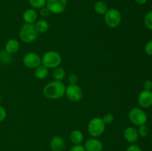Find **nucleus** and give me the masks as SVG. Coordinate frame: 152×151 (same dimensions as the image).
<instances>
[{"label": "nucleus", "mask_w": 152, "mask_h": 151, "mask_svg": "<svg viewBox=\"0 0 152 151\" xmlns=\"http://www.w3.org/2000/svg\"><path fill=\"white\" fill-rule=\"evenodd\" d=\"M65 87L66 86L62 81L53 80L45 85L42 93L47 99L50 100H57L65 96Z\"/></svg>", "instance_id": "obj_1"}, {"label": "nucleus", "mask_w": 152, "mask_h": 151, "mask_svg": "<svg viewBox=\"0 0 152 151\" xmlns=\"http://www.w3.org/2000/svg\"><path fill=\"white\" fill-rule=\"evenodd\" d=\"M42 65L48 69H55L60 66L62 56L56 50H48L41 56Z\"/></svg>", "instance_id": "obj_2"}, {"label": "nucleus", "mask_w": 152, "mask_h": 151, "mask_svg": "<svg viewBox=\"0 0 152 151\" xmlns=\"http://www.w3.org/2000/svg\"><path fill=\"white\" fill-rule=\"evenodd\" d=\"M19 36L24 43H32L37 40L38 33L36 30L34 24L24 23L19 30Z\"/></svg>", "instance_id": "obj_3"}, {"label": "nucleus", "mask_w": 152, "mask_h": 151, "mask_svg": "<svg viewBox=\"0 0 152 151\" xmlns=\"http://www.w3.org/2000/svg\"><path fill=\"white\" fill-rule=\"evenodd\" d=\"M105 127H106V125L103 122L102 118L94 117V118H91L88 123V133L93 138L99 137L105 132Z\"/></svg>", "instance_id": "obj_4"}, {"label": "nucleus", "mask_w": 152, "mask_h": 151, "mask_svg": "<svg viewBox=\"0 0 152 151\" xmlns=\"http://www.w3.org/2000/svg\"><path fill=\"white\" fill-rule=\"evenodd\" d=\"M104 22L107 27L111 29L120 26L122 22V15L120 10L116 8H110L103 15Z\"/></svg>", "instance_id": "obj_5"}, {"label": "nucleus", "mask_w": 152, "mask_h": 151, "mask_svg": "<svg viewBox=\"0 0 152 151\" xmlns=\"http://www.w3.org/2000/svg\"><path fill=\"white\" fill-rule=\"evenodd\" d=\"M129 118L134 125L139 127L142 124H146L148 116L146 113L142 108L134 107L129 111Z\"/></svg>", "instance_id": "obj_6"}, {"label": "nucleus", "mask_w": 152, "mask_h": 151, "mask_svg": "<svg viewBox=\"0 0 152 151\" xmlns=\"http://www.w3.org/2000/svg\"><path fill=\"white\" fill-rule=\"evenodd\" d=\"M65 95L71 102H78L83 99V92L81 87L77 84H68L65 87Z\"/></svg>", "instance_id": "obj_7"}, {"label": "nucleus", "mask_w": 152, "mask_h": 151, "mask_svg": "<svg viewBox=\"0 0 152 151\" xmlns=\"http://www.w3.org/2000/svg\"><path fill=\"white\" fill-rule=\"evenodd\" d=\"M22 63L26 68L34 70L42 64L41 56L37 53L29 52L23 56Z\"/></svg>", "instance_id": "obj_8"}, {"label": "nucleus", "mask_w": 152, "mask_h": 151, "mask_svg": "<svg viewBox=\"0 0 152 151\" xmlns=\"http://www.w3.org/2000/svg\"><path fill=\"white\" fill-rule=\"evenodd\" d=\"M68 5V0H47L46 6L50 13L53 14H61L66 9Z\"/></svg>", "instance_id": "obj_9"}, {"label": "nucleus", "mask_w": 152, "mask_h": 151, "mask_svg": "<svg viewBox=\"0 0 152 151\" xmlns=\"http://www.w3.org/2000/svg\"><path fill=\"white\" fill-rule=\"evenodd\" d=\"M137 102L141 108H148L152 106V91L143 90L138 95Z\"/></svg>", "instance_id": "obj_10"}, {"label": "nucleus", "mask_w": 152, "mask_h": 151, "mask_svg": "<svg viewBox=\"0 0 152 151\" xmlns=\"http://www.w3.org/2000/svg\"><path fill=\"white\" fill-rule=\"evenodd\" d=\"M84 147L86 151H102L103 144L99 139L92 137L86 141Z\"/></svg>", "instance_id": "obj_11"}, {"label": "nucleus", "mask_w": 152, "mask_h": 151, "mask_svg": "<svg viewBox=\"0 0 152 151\" xmlns=\"http://www.w3.org/2000/svg\"><path fill=\"white\" fill-rule=\"evenodd\" d=\"M123 136L129 143H135L139 138L137 129L134 127H127L123 131Z\"/></svg>", "instance_id": "obj_12"}, {"label": "nucleus", "mask_w": 152, "mask_h": 151, "mask_svg": "<svg viewBox=\"0 0 152 151\" xmlns=\"http://www.w3.org/2000/svg\"><path fill=\"white\" fill-rule=\"evenodd\" d=\"M38 19V14L35 9L29 8L25 10L22 13V19L25 23L34 24Z\"/></svg>", "instance_id": "obj_13"}, {"label": "nucleus", "mask_w": 152, "mask_h": 151, "mask_svg": "<svg viewBox=\"0 0 152 151\" xmlns=\"http://www.w3.org/2000/svg\"><path fill=\"white\" fill-rule=\"evenodd\" d=\"M20 49V43L16 38H10L7 40L4 45V50L10 54L16 53Z\"/></svg>", "instance_id": "obj_14"}, {"label": "nucleus", "mask_w": 152, "mask_h": 151, "mask_svg": "<svg viewBox=\"0 0 152 151\" xmlns=\"http://www.w3.org/2000/svg\"><path fill=\"white\" fill-rule=\"evenodd\" d=\"M65 146V140L59 136H53L50 142V147L53 151H62Z\"/></svg>", "instance_id": "obj_15"}, {"label": "nucleus", "mask_w": 152, "mask_h": 151, "mask_svg": "<svg viewBox=\"0 0 152 151\" xmlns=\"http://www.w3.org/2000/svg\"><path fill=\"white\" fill-rule=\"evenodd\" d=\"M84 139V135L81 130L78 129L73 130L70 133V140L74 144H81Z\"/></svg>", "instance_id": "obj_16"}, {"label": "nucleus", "mask_w": 152, "mask_h": 151, "mask_svg": "<svg viewBox=\"0 0 152 151\" xmlns=\"http://www.w3.org/2000/svg\"><path fill=\"white\" fill-rule=\"evenodd\" d=\"M49 74V69L43 65H40L34 69V76L39 80H43L48 77Z\"/></svg>", "instance_id": "obj_17"}, {"label": "nucleus", "mask_w": 152, "mask_h": 151, "mask_svg": "<svg viewBox=\"0 0 152 151\" xmlns=\"http://www.w3.org/2000/svg\"><path fill=\"white\" fill-rule=\"evenodd\" d=\"M34 27L38 33H45L49 29V24L45 19H39L34 23Z\"/></svg>", "instance_id": "obj_18"}, {"label": "nucleus", "mask_w": 152, "mask_h": 151, "mask_svg": "<svg viewBox=\"0 0 152 151\" xmlns=\"http://www.w3.org/2000/svg\"><path fill=\"white\" fill-rule=\"evenodd\" d=\"M94 10L97 14L104 15L108 10V4L103 1H97L94 4Z\"/></svg>", "instance_id": "obj_19"}, {"label": "nucleus", "mask_w": 152, "mask_h": 151, "mask_svg": "<svg viewBox=\"0 0 152 151\" xmlns=\"http://www.w3.org/2000/svg\"><path fill=\"white\" fill-rule=\"evenodd\" d=\"M65 76H66V73H65V70L61 67H58L53 69V78L55 81H62L65 78Z\"/></svg>", "instance_id": "obj_20"}, {"label": "nucleus", "mask_w": 152, "mask_h": 151, "mask_svg": "<svg viewBox=\"0 0 152 151\" xmlns=\"http://www.w3.org/2000/svg\"><path fill=\"white\" fill-rule=\"evenodd\" d=\"M12 62V55L5 50L0 51V63L3 65H8Z\"/></svg>", "instance_id": "obj_21"}, {"label": "nucleus", "mask_w": 152, "mask_h": 151, "mask_svg": "<svg viewBox=\"0 0 152 151\" xmlns=\"http://www.w3.org/2000/svg\"><path fill=\"white\" fill-rule=\"evenodd\" d=\"M47 0H28L29 4L34 9H39L46 6Z\"/></svg>", "instance_id": "obj_22"}, {"label": "nucleus", "mask_w": 152, "mask_h": 151, "mask_svg": "<svg viewBox=\"0 0 152 151\" xmlns=\"http://www.w3.org/2000/svg\"><path fill=\"white\" fill-rule=\"evenodd\" d=\"M144 25L149 30H152V10L148 12L144 17Z\"/></svg>", "instance_id": "obj_23"}, {"label": "nucleus", "mask_w": 152, "mask_h": 151, "mask_svg": "<svg viewBox=\"0 0 152 151\" xmlns=\"http://www.w3.org/2000/svg\"><path fill=\"white\" fill-rule=\"evenodd\" d=\"M137 132L139 136L142 138H145L148 136V133H149V129H148V126L146 124H142V125L138 127Z\"/></svg>", "instance_id": "obj_24"}, {"label": "nucleus", "mask_w": 152, "mask_h": 151, "mask_svg": "<svg viewBox=\"0 0 152 151\" xmlns=\"http://www.w3.org/2000/svg\"><path fill=\"white\" fill-rule=\"evenodd\" d=\"M102 119L105 124V125H107V124H110L113 123L114 120V116L112 113H106L102 116Z\"/></svg>", "instance_id": "obj_25"}, {"label": "nucleus", "mask_w": 152, "mask_h": 151, "mask_svg": "<svg viewBox=\"0 0 152 151\" xmlns=\"http://www.w3.org/2000/svg\"><path fill=\"white\" fill-rule=\"evenodd\" d=\"M68 81L69 84H76L78 81V76L76 73H71L68 76Z\"/></svg>", "instance_id": "obj_26"}, {"label": "nucleus", "mask_w": 152, "mask_h": 151, "mask_svg": "<svg viewBox=\"0 0 152 151\" xmlns=\"http://www.w3.org/2000/svg\"><path fill=\"white\" fill-rule=\"evenodd\" d=\"M144 50L147 55L152 56V39L146 43L145 47H144Z\"/></svg>", "instance_id": "obj_27"}, {"label": "nucleus", "mask_w": 152, "mask_h": 151, "mask_svg": "<svg viewBox=\"0 0 152 151\" xmlns=\"http://www.w3.org/2000/svg\"><path fill=\"white\" fill-rule=\"evenodd\" d=\"M50 14V11L49 10V9L48 8L47 6H45V7H42L39 9V15L42 17L45 18L48 16Z\"/></svg>", "instance_id": "obj_28"}, {"label": "nucleus", "mask_w": 152, "mask_h": 151, "mask_svg": "<svg viewBox=\"0 0 152 151\" xmlns=\"http://www.w3.org/2000/svg\"><path fill=\"white\" fill-rule=\"evenodd\" d=\"M6 117H7V111L4 109V107L0 105V122L4 121Z\"/></svg>", "instance_id": "obj_29"}, {"label": "nucleus", "mask_w": 152, "mask_h": 151, "mask_svg": "<svg viewBox=\"0 0 152 151\" xmlns=\"http://www.w3.org/2000/svg\"><path fill=\"white\" fill-rule=\"evenodd\" d=\"M143 88L144 90H151L152 89V81L150 79H146L143 82Z\"/></svg>", "instance_id": "obj_30"}, {"label": "nucleus", "mask_w": 152, "mask_h": 151, "mask_svg": "<svg viewBox=\"0 0 152 151\" xmlns=\"http://www.w3.org/2000/svg\"><path fill=\"white\" fill-rule=\"evenodd\" d=\"M69 151H86L85 149L84 146H83L82 144H74L71 149L69 150Z\"/></svg>", "instance_id": "obj_31"}, {"label": "nucleus", "mask_w": 152, "mask_h": 151, "mask_svg": "<svg viewBox=\"0 0 152 151\" xmlns=\"http://www.w3.org/2000/svg\"><path fill=\"white\" fill-rule=\"evenodd\" d=\"M126 151H142L138 145L132 144L126 149Z\"/></svg>", "instance_id": "obj_32"}, {"label": "nucleus", "mask_w": 152, "mask_h": 151, "mask_svg": "<svg viewBox=\"0 0 152 151\" xmlns=\"http://www.w3.org/2000/svg\"><path fill=\"white\" fill-rule=\"evenodd\" d=\"M148 0H134V1L136 3H137L138 4H144L148 1Z\"/></svg>", "instance_id": "obj_33"}, {"label": "nucleus", "mask_w": 152, "mask_h": 151, "mask_svg": "<svg viewBox=\"0 0 152 151\" xmlns=\"http://www.w3.org/2000/svg\"><path fill=\"white\" fill-rule=\"evenodd\" d=\"M1 99H2V98H1V96L0 95V103H1Z\"/></svg>", "instance_id": "obj_34"}]
</instances>
